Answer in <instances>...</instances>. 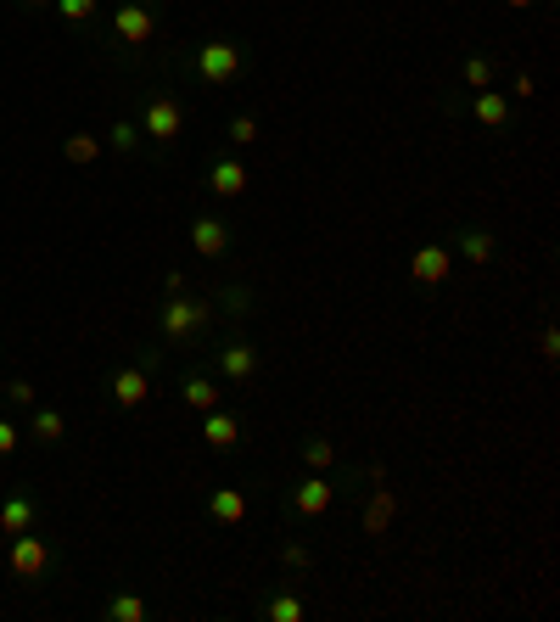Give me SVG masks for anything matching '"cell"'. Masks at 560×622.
I'll return each mask as SVG.
<instances>
[{
    "label": "cell",
    "instance_id": "6da1fadb",
    "mask_svg": "<svg viewBox=\"0 0 560 622\" xmlns=\"http://www.w3.org/2000/svg\"><path fill=\"white\" fill-rule=\"evenodd\" d=\"M191 79L196 85H213V90H224V85H236L241 73H247V51H241L230 34H219V40H202V45H191Z\"/></svg>",
    "mask_w": 560,
    "mask_h": 622
},
{
    "label": "cell",
    "instance_id": "7a4b0ae2",
    "mask_svg": "<svg viewBox=\"0 0 560 622\" xmlns=\"http://www.w3.org/2000/svg\"><path fill=\"white\" fill-rule=\"evenodd\" d=\"M213 320H219V303H213V292L191 297H163V314H157V331H163L168 342H196L202 331H213Z\"/></svg>",
    "mask_w": 560,
    "mask_h": 622
},
{
    "label": "cell",
    "instance_id": "3957f363",
    "mask_svg": "<svg viewBox=\"0 0 560 622\" xmlns=\"http://www.w3.org/2000/svg\"><path fill=\"white\" fill-rule=\"evenodd\" d=\"M157 34H163V6L157 0H124L112 12V40L124 51H146V45H157Z\"/></svg>",
    "mask_w": 560,
    "mask_h": 622
},
{
    "label": "cell",
    "instance_id": "277c9868",
    "mask_svg": "<svg viewBox=\"0 0 560 622\" xmlns=\"http://www.w3.org/2000/svg\"><path fill=\"white\" fill-rule=\"evenodd\" d=\"M140 135L157 146H174L185 135V101L168 96V90H152V96L140 101Z\"/></svg>",
    "mask_w": 560,
    "mask_h": 622
},
{
    "label": "cell",
    "instance_id": "5b68a950",
    "mask_svg": "<svg viewBox=\"0 0 560 622\" xmlns=\"http://www.w3.org/2000/svg\"><path fill=\"white\" fill-rule=\"evenodd\" d=\"M112 404L118 410H140V404H152V359H140V365H118L107 382Z\"/></svg>",
    "mask_w": 560,
    "mask_h": 622
},
{
    "label": "cell",
    "instance_id": "8992f818",
    "mask_svg": "<svg viewBox=\"0 0 560 622\" xmlns=\"http://www.w3.org/2000/svg\"><path fill=\"white\" fill-rule=\"evenodd\" d=\"M331 505H336V488L325 482V471L292 482V488H286V499H280V510H286V516H325Z\"/></svg>",
    "mask_w": 560,
    "mask_h": 622
},
{
    "label": "cell",
    "instance_id": "52a82bcc",
    "mask_svg": "<svg viewBox=\"0 0 560 622\" xmlns=\"http://www.w3.org/2000/svg\"><path fill=\"white\" fill-rule=\"evenodd\" d=\"M208 365H213V376H224V382H252V376H258V348L236 331V337L224 342Z\"/></svg>",
    "mask_w": 560,
    "mask_h": 622
},
{
    "label": "cell",
    "instance_id": "ba28073f",
    "mask_svg": "<svg viewBox=\"0 0 560 622\" xmlns=\"http://www.w3.org/2000/svg\"><path fill=\"white\" fill-rule=\"evenodd\" d=\"M6 561H12V572H17L23 583H40V578H45V566H51V544H45V538H34V527H28V533L12 538Z\"/></svg>",
    "mask_w": 560,
    "mask_h": 622
},
{
    "label": "cell",
    "instance_id": "9c48e42d",
    "mask_svg": "<svg viewBox=\"0 0 560 622\" xmlns=\"http://www.w3.org/2000/svg\"><path fill=\"white\" fill-rule=\"evenodd\" d=\"M180 398L191 404L196 415L219 410L224 393H219V376H213V365H191V370H185V376H180Z\"/></svg>",
    "mask_w": 560,
    "mask_h": 622
},
{
    "label": "cell",
    "instance_id": "30bf717a",
    "mask_svg": "<svg viewBox=\"0 0 560 622\" xmlns=\"http://www.w3.org/2000/svg\"><path fill=\"white\" fill-rule=\"evenodd\" d=\"M247 163H241V157H230V152H219V157H208V191L213 197H241V191H247Z\"/></svg>",
    "mask_w": 560,
    "mask_h": 622
},
{
    "label": "cell",
    "instance_id": "8fae6325",
    "mask_svg": "<svg viewBox=\"0 0 560 622\" xmlns=\"http://www.w3.org/2000/svg\"><path fill=\"white\" fill-rule=\"evenodd\" d=\"M409 275H415L420 286H443L448 275H454V253L437 247V241H426V247H415V258H409Z\"/></svg>",
    "mask_w": 560,
    "mask_h": 622
},
{
    "label": "cell",
    "instance_id": "7c38bea8",
    "mask_svg": "<svg viewBox=\"0 0 560 622\" xmlns=\"http://www.w3.org/2000/svg\"><path fill=\"white\" fill-rule=\"evenodd\" d=\"M202 443H208L213 454L241 449V415H230L224 404H219V410H208V415H202Z\"/></svg>",
    "mask_w": 560,
    "mask_h": 622
},
{
    "label": "cell",
    "instance_id": "4fadbf2b",
    "mask_svg": "<svg viewBox=\"0 0 560 622\" xmlns=\"http://www.w3.org/2000/svg\"><path fill=\"white\" fill-rule=\"evenodd\" d=\"M191 247L202 258H224L230 253V225H224L219 213H196L191 219Z\"/></svg>",
    "mask_w": 560,
    "mask_h": 622
},
{
    "label": "cell",
    "instance_id": "5bb4252c",
    "mask_svg": "<svg viewBox=\"0 0 560 622\" xmlns=\"http://www.w3.org/2000/svg\"><path fill=\"white\" fill-rule=\"evenodd\" d=\"M392 516H398V494H392L387 482L376 477V488H370V505H364L359 527H364V533H370V538H381V533H387V527H392Z\"/></svg>",
    "mask_w": 560,
    "mask_h": 622
},
{
    "label": "cell",
    "instance_id": "9a60e30c",
    "mask_svg": "<svg viewBox=\"0 0 560 622\" xmlns=\"http://www.w3.org/2000/svg\"><path fill=\"white\" fill-rule=\"evenodd\" d=\"M40 522V505H34V494H23L17 488L6 505H0V538H17V533H28V527Z\"/></svg>",
    "mask_w": 560,
    "mask_h": 622
},
{
    "label": "cell",
    "instance_id": "2e32d148",
    "mask_svg": "<svg viewBox=\"0 0 560 622\" xmlns=\"http://www.w3.org/2000/svg\"><path fill=\"white\" fill-rule=\"evenodd\" d=\"M202 510H208V522H219V527H241L247 522V494H241V488H213Z\"/></svg>",
    "mask_w": 560,
    "mask_h": 622
},
{
    "label": "cell",
    "instance_id": "e0dca14e",
    "mask_svg": "<svg viewBox=\"0 0 560 622\" xmlns=\"http://www.w3.org/2000/svg\"><path fill=\"white\" fill-rule=\"evenodd\" d=\"M493 247H499V241H493L488 230H476V225H460V230H454V253H460L465 264H476V269L493 264Z\"/></svg>",
    "mask_w": 560,
    "mask_h": 622
},
{
    "label": "cell",
    "instance_id": "ac0fdd59",
    "mask_svg": "<svg viewBox=\"0 0 560 622\" xmlns=\"http://www.w3.org/2000/svg\"><path fill=\"white\" fill-rule=\"evenodd\" d=\"M471 118L482 129H504V124H510V101H504L493 85L488 90H471Z\"/></svg>",
    "mask_w": 560,
    "mask_h": 622
},
{
    "label": "cell",
    "instance_id": "d6986e66",
    "mask_svg": "<svg viewBox=\"0 0 560 622\" xmlns=\"http://www.w3.org/2000/svg\"><path fill=\"white\" fill-rule=\"evenodd\" d=\"M303 594L297 589H275V594H264V600H258V617L264 622H303Z\"/></svg>",
    "mask_w": 560,
    "mask_h": 622
},
{
    "label": "cell",
    "instance_id": "ffe728a7",
    "mask_svg": "<svg viewBox=\"0 0 560 622\" xmlns=\"http://www.w3.org/2000/svg\"><path fill=\"white\" fill-rule=\"evenodd\" d=\"M224 141L236 146V152L258 146V113H230V118H224Z\"/></svg>",
    "mask_w": 560,
    "mask_h": 622
},
{
    "label": "cell",
    "instance_id": "44dd1931",
    "mask_svg": "<svg viewBox=\"0 0 560 622\" xmlns=\"http://www.w3.org/2000/svg\"><path fill=\"white\" fill-rule=\"evenodd\" d=\"M68 438V421H62V410H45V404H34V443H62Z\"/></svg>",
    "mask_w": 560,
    "mask_h": 622
},
{
    "label": "cell",
    "instance_id": "7402d4cb",
    "mask_svg": "<svg viewBox=\"0 0 560 622\" xmlns=\"http://www.w3.org/2000/svg\"><path fill=\"white\" fill-rule=\"evenodd\" d=\"M101 611H107V622H146V617H152V606H146L140 594H112Z\"/></svg>",
    "mask_w": 560,
    "mask_h": 622
},
{
    "label": "cell",
    "instance_id": "603a6c76",
    "mask_svg": "<svg viewBox=\"0 0 560 622\" xmlns=\"http://www.w3.org/2000/svg\"><path fill=\"white\" fill-rule=\"evenodd\" d=\"M140 141H146V135H140V124L135 118H112V129H107V141L101 146H112V152H140Z\"/></svg>",
    "mask_w": 560,
    "mask_h": 622
},
{
    "label": "cell",
    "instance_id": "cb8c5ba5",
    "mask_svg": "<svg viewBox=\"0 0 560 622\" xmlns=\"http://www.w3.org/2000/svg\"><path fill=\"white\" fill-rule=\"evenodd\" d=\"M213 303H219V320H247V314H252V292H247V286H224Z\"/></svg>",
    "mask_w": 560,
    "mask_h": 622
},
{
    "label": "cell",
    "instance_id": "d4e9b609",
    "mask_svg": "<svg viewBox=\"0 0 560 622\" xmlns=\"http://www.w3.org/2000/svg\"><path fill=\"white\" fill-rule=\"evenodd\" d=\"M62 157H68V163H96L101 157V135H68V141H62Z\"/></svg>",
    "mask_w": 560,
    "mask_h": 622
},
{
    "label": "cell",
    "instance_id": "484cf974",
    "mask_svg": "<svg viewBox=\"0 0 560 622\" xmlns=\"http://www.w3.org/2000/svg\"><path fill=\"white\" fill-rule=\"evenodd\" d=\"M303 466L308 471H331L336 466V443L331 438H303Z\"/></svg>",
    "mask_w": 560,
    "mask_h": 622
},
{
    "label": "cell",
    "instance_id": "4316f807",
    "mask_svg": "<svg viewBox=\"0 0 560 622\" xmlns=\"http://www.w3.org/2000/svg\"><path fill=\"white\" fill-rule=\"evenodd\" d=\"M460 79H465V90H488L493 85V62L488 57H465Z\"/></svg>",
    "mask_w": 560,
    "mask_h": 622
},
{
    "label": "cell",
    "instance_id": "83f0119b",
    "mask_svg": "<svg viewBox=\"0 0 560 622\" xmlns=\"http://www.w3.org/2000/svg\"><path fill=\"white\" fill-rule=\"evenodd\" d=\"M280 566H286V572H308V566H314V550H308V544H280Z\"/></svg>",
    "mask_w": 560,
    "mask_h": 622
},
{
    "label": "cell",
    "instance_id": "f1b7e54d",
    "mask_svg": "<svg viewBox=\"0 0 560 622\" xmlns=\"http://www.w3.org/2000/svg\"><path fill=\"white\" fill-rule=\"evenodd\" d=\"M56 12L68 17V23H90L96 17V0H56Z\"/></svg>",
    "mask_w": 560,
    "mask_h": 622
},
{
    "label": "cell",
    "instance_id": "f546056e",
    "mask_svg": "<svg viewBox=\"0 0 560 622\" xmlns=\"http://www.w3.org/2000/svg\"><path fill=\"white\" fill-rule=\"evenodd\" d=\"M6 398H12V404H23V410H34V382H23V376H17V382H6Z\"/></svg>",
    "mask_w": 560,
    "mask_h": 622
},
{
    "label": "cell",
    "instance_id": "4dcf8cb0",
    "mask_svg": "<svg viewBox=\"0 0 560 622\" xmlns=\"http://www.w3.org/2000/svg\"><path fill=\"white\" fill-rule=\"evenodd\" d=\"M538 354H544L549 365L560 359V331H555V326H544V331H538Z\"/></svg>",
    "mask_w": 560,
    "mask_h": 622
},
{
    "label": "cell",
    "instance_id": "1f68e13d",
    "mask_svg": "<svg viewBox=\"0 0 560 622\" xmlns=\"http://www.w3.org/2000/svg\"><path fill=\"white\" fill-rule=\"evenodd\" d=\"M17 443H23V432H17L12 421H0V460H6V454H17Z\"/></svg>",
    "mask_w": 560,
    "mask_h": 622
},
{
    "label": "cell",
    "instance_id": "d6a6232c",
    "mask_svg": "<svg viewBox=\"0 0 560 622\" xmlns=\"http://www.w3.org/2000/svg\"><path fill=\"white\" fill-rule=\"evenodd\" d=\"M510 90H516L521 101H532V96H538V79H532V73H516V85H510Z\"/></svg>",
    "mask_w": 560,
    "mask_h": 622
},
{
    "label": "cell",
    "instance_id": "836d02e7",
    "mask_svg": "<svg viewBox=\"0 0 560 622\" xmlns=\"http://www.w3.org/2000/svg\"><path fill=\"white\" fill-rule=\"evenodd\" d=\"M185 292V275H180V269H168V275H163V297H180Z\"/></svg>",
    "mask_w": 560,
    "mask_h": 622
},
{
    "label": "cell",
    "instance_id": "e575fe53",
    "mask_svg": "<svg viewBox=\"0 0 560 622\" xmlns=\"http://www.w3.org/2000/svg\"><path fill=\"white\" fill-rule=\"evenodd\" d=\"M504 6H516V12H527V6H538V0H504Z\"/></svg>",
    "mask_w": 560,
    "mask_h": 622
},
{
    "label": "cell",
    "instance_id": "d590c367",
    "mask_svg": "<svg viewBox=\"0 0 560 622\" xmlns=\"http://www.w3.org/2000/svg\"><path fill=\"white\" fill-rule=\"evenodd\" d=\"M28 6H56V0H28Z\"/></svg>",
    "mask_w": 560,
    "mask_h": 622
}]
</instances>
